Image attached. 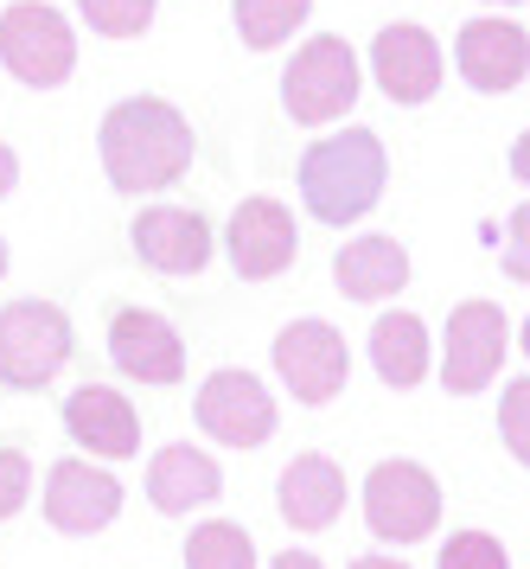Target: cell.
<instances>
[{"instance_id":"cell-1","label":"cell","mask_w":530,"mask_h":569,"mask_svg":"<svg viewBox=\"0 0 530 569\" xmlns=\"http://www.w3.org/2000/svg\"><path fill=\"white\" fill-rule=\"evenodd\" d=\"M97 154H102V180L122 199H148V192H167L192 173L199 134L167 97H122L102 116Z\"/></svg>"},{"instance_id":"cell-2","label":"cell","mask_w":530,"mask_h":569,"mask_svg":"<svg viewBox=\"0 0 530 569\" xmlns=\"http://www.w3.org/2000/svg\"><path fill=\"white\" fill-rule=\"evenodd\" d=\"M383 180H390V160L371 129L320 134L301 154V199L320 224H358L383 199Z\"/></svg>"},{"instance_id":"cell-3","label":"cell","mask_w":530,"mask_h":569,"mask_svg":"<svg viewBox=\"0 0 530 569\" xmlns=\"http://www.w3.org/2000/svg\"><path fill=\"white\" fill-rule=\"evenodd\" d=\"M77 352V333H71V313L58 301H7L0 308V385L7 390H46Z\"/></svg>"},{"instance_id":"cell-4","label":"cell","mask_w":530,"mask_h":569,"mask_svg":"<svg viewBox=\"0 0 530 569\" xmlns=\"http://www.w3.org/2000/svg\"><path fill=\"white\" fill-rule=\"evenodd\" d=\"M358 52L339 39V32H313L301 52L288 58L281 71V109L301 122V129H327L346 109L358 103Z\"/></svg>"},{"instance_id":"cell-5","label":"cell","mask_w":530,"mask_h":569,"mask_svg":"<svg viewBox=\"0 0 530 569\" xmlns=\"http://www.w3.org/2000/svg\"><path fill=\"white\" fill-rule=\"evenodd\" d=\"M0 64L26 90H58L77 71V32L46 0H13L0 13Z\"/></svg>"},{"instance_id":"cell-6","label":"cell","mask_w":530,"mask_h":569,"mask_svg":"<svg viewBox=\"0 0 530 569\" xmlns=\"http://www.w3.org/2000/svg\"><path fill=\"white\" fill-rule=\"evenodd\" d=\"M364 525L383 543H422L441 525V480L422 461H378L364 473Z\"/></svg>"},{"instance_id":"cell-7","label":"cell","mask_w":530,"mask_h":569,"mask_svg":"<svg viewBox=\"0 0 530 569\" xmlns=\"http://www.w3.org/2000/svg\"><path fill=\"white\" fill-rule=\"evenodd\" d=\"M122 480L102 461H83V455H64L51 461L46 473V525L58 538H97L122 518Z\"/></svg>"},{"instance_id":"cell-8","label":"cell","mask_w":530,"mask_h":569,"mask_svg":"<svg viewBox=\"0 0 530 569\" xmlns=\"http://www.w3.org/2000/svg\"><path fill=\"white\" fill-rule=\"evenodd\" d=\"M276 378L294 390V403H332L352 378V352L332 320H288L276 333Z\"/></svg>"},{"instance_id":"cell-9","label":"cell","mask_w":530,"mask_h":569,"mask_svg":"<svg viewBox=\"0 0 530 569\" xmlns=\"http://www.w3.org/2000/svg\"><path fill=\"white\" fill-rule=\"evenodd\" d=\"M506 346H511V327L499 301H460L448 313V339H441V385L454 397L486 390L506 365Z\"/></svg>"},{"instance_id":"cell-10","label":"cell","mask_w":530,"mask_h":569,"mask_svg":"<svg viewBox=\"0 0 530 569\" xmlns=\"http://www.w3.org/2000/svg\"><path fill=\"white\" fill-rule=\"evenodd\" d=\"M192 416H199L204 436L224 441V448H262L276 436V397H269V385L256 371H237V365L204 378Z\"/></svg>"},{"instance_id":"cell-11","label":"cell","mask_w":530,"mask_h":569,"mask_svg":"<svg viewBox=\"0 0 530 569\" xmlns=\"http://www.w3.org/2000/svg\"><path fill=\"white\" fill-rule=\"evenodd\" d=\"M224 257L243 282H276L281 269L301 257L294 211L281 206V199H243L224 224Z\"/></svg>"},{"instance_id":"cell-12","label":"cell","mask_w":530,"mask_h":569,"mask_svg":"<svg viewBox=\"0 0 530 569\" xmlns=\"http://www.w3.org/2000/svg\"><path fill=\"white\" fill-rule=\"evenodd\" d=\"M109 359L134 385H179L186 378V339L167 313L153 308H122L109 320Z\"/></svg>"},{"instance_id":"cell-13","label":"cell","mask_w":530,"mask_h":569,"mask_svg":"<svg viewBox=\"0 0 530 569\" xmlns=\"http://www.w3.org/2000/svg\"><path fill=\"white\" fill-rule=\"evenodd\" d=\"M441 71H448V58L434 46V32L416 20H397L371 39V78L390 103H429L441 90Z\"/></svg>"},{"instance_id":"cell-14","label":"cell","mask_w":530,"mask_h":569,"mask_svg":"<svg viewBox=\"0 0 530 569\" xmlns=\"http://www.w3.org/2000/svg\"><path fill=\"white\" fill-rule=\"evenodd\" d=\"M128 243H134V257L148 262L153 276H199L204 262H211V224H204V211L192 206H148L134 211V224H128Z\"/></svg>"},{"instance_id":"cell-15","label":"cell","mask_w":530,"mask_h":569,"mask_svg":"<svg viewBox=\"0 0 530 569\" xmlns=\"http://www.w3.org/2000/svg\"><path fill=\"white\" fill-rule=\"evenodd\" d=\"M460 78L486 90V97H506L530 78V32L518 20H467L454 46Z\"/></svg>"},{"instance_id":"cell-16","label":"cell","mask_w":530,"mask_h":569,"mask_svg":"<svg viewBox=\"0 0 530 569\" xmlns=\"http://www.w3.org/2000/svg\"><path fill=\"white\" fill-rule=\"evenodd\" d=\"M64 436L97 461H128L141 448V410L109 385H77L64 397Z\"/></svg>"},{"instance_id":"cell-17","label":"cell","mask_w":530,"mask_h":569,"mask_svg":"<svg viewBox=\"0 0 530 569\" xmlns=\"http://www.w3.org/2000/svg\"><path fill=\"white\" fill-rule=\"evenodd\" d=\"M224 492V467L211 461L204 448H192V441H173V448H160L148 461V506L167 518H186L199 512V506H211Z\"/></svg>"},{"instance_id":"cell-18","label":"cell","mask_w":530,"mask_h":569,"mask_svg":"<svg viewBox=\"0 0 530 569\" xmlns=\"http://www.w3.org/2000/svg\"><path fill=\"white\" fill-rule=\"evenodd\" d=\"M346 506V473L332 455H294L276 480V512L294 525V531H327Z\"/></svg>"},{"instance_id":"cell-19","label":"cell","mask_w":530,"mask_h":569,"mask_svg":"<svg viewBox=\"0 0 530 569\" xmlns=\"http://www.w3.org/2000/svg\"><path fill=\"white\" fill-rule=\"evenodd\" d=\"M332 282L346 301H390L409 282V250L397 237H358L332 257Z\"/></svg>"},{"instance_id":"cell-20","label":"cell","mask_w":530,"mask_h":569,"mask_svg":"<svg viewBox=\"0 0 530 569\" xmlns=\"http://www.w3.org/2000/svg\"><path fill=\"white\" fill-rule=\"evenodd\" d=\"M429 327H422V313H378V327H371V365H378V378L390 390H416L422 378L434 371L429 359Z\"/></svg>"},{"instance_id":"cell-21","label":"cell","mask_w":530,"mask_h":569,"mask_svg":"<svg viewBox=\"0 0 530 569\" xmlns=\"http://www.w3.org/2000/svg\"><path fill=\"white\" fill-rule=\"evenodd\" d=\"M307 13H313V0H230L237 39H243L250 52H276V46H288V39L307 27Z\"/></svg>"},{"instance_id":"cell-22","label":"cell","mask_w":530,"mask_h":569,"mask_svg":"<svg viewBox=\"0 0 530 569\" xmlns=\"http://www.w3.org/2000/svg\"><path fill=\"white\" fill-rule=\"evenodd\" d=\"M186 569H256V543L230 518H204L186 538Z\"/></svg>"},{"instance_id":"cell-23","label":"cell","mask_w":530,"mask_h":569,"mask_svg":"<svg viewBox=\"0 0 530 569\" xmlns=\"http://www.w3.org/2000/svg\"><path fill=\"white\" fill-rule=\"evenodd\" d=\"M153 7L160 0H77L83 27L102 32V39H141L153 27Z\"/></svg>"},{"instance_id":"cell-24","label":"cell","mask_w":530,"mask_h":569,"mask_svg":"<svg viewBox=\"0 0 530 569\" xmlns=\"http://www.w3.org/2000/svg\"><path fill=\"white\" fill-rule=\"evenodd\" d=\"M434 569H511V557L492 531H454V538L441 543Z\"/></svg>"},{"instance_id":"cell-25","label":"cell","mask_w":530,"mask_h":569,"mask_svg":"<svg viewBox=\"0 0 530 569\" xmlns=\"http://www.w3.org/2000/svg\"><path fill=\"white\" fill-rule=\"evenodd\" d=\"M499 436H506L511 461L530 467V378H511L499 397Z\"/></svg>"},{"instance_id":"cell-26","label":"cell","mask_w":530,"mask_h":569,"mask_svg":"<svg viewBox=\"0 0 530 569\" xmlns=\"http://www.w3.org/2000/svg\"><path fill=\"white\" fill-rule=\"evenodd\" d=\"M26 499H32V455L0 448V525H7V518H20Z\"/></svg>"},{"instance_id":"cell-27","label":"cell","mask_w":530,"mask_h":569,"mask_svg":"<svg viewBox=\"0 0 530 569\" xmlns=\"http://www.w3.org/2000/svg\"><path fill=\"white\" fill-rule=\"evenodd\" d=\"M506 276H511V282H530V206L511 211V231H506Z\"/></svg>"},{"instance_id":"cell-28","label":"cell","mask_w":530,"mask_h":569,"mask_svg":"<svg viewBox=\"0 0 530 569\" xmlns=\"http://www.w3.org/2000/svg\"><path fill=\"white\" fill-rule=\"evenodd\" d=\"M13 186H20V154L0 141V199H13Z\"/></svg>"},{"instance_id":"cell-29","label":"cell","mask_w":530,"mask_h":569,"mask_svg":"<svg viewBox=\"0 0 530 569\" xmlns=\"http://www.w3.org/2000/svg\"><path fill=\"white\" fill-rule=\"evenodd\" d=\"M511 173H518V180L530 186V129L518 134V141H511Z\"/></svg>"},{"instance_id":"cell-30","label":"cell","mask_w":530,"mask_h":569,"mask_svg":"<svg viewBox=\"0 0 530 569\" xmlns=\"http://www.w3.org/2000/svg\"><path fill=\"white\" fill-rule=\"evenodd\" d=\"M276 569H327L313 550H288V557H276Z\"/></svg>"},{"instance_id":"cell-31","label":"cell","mask_w":530,"mask_h":569,"mask_svg":"<svg viewBox=\"0 0 530 569\" xmlns=\"http://www.w3.org/2000/svg\"><path fill=\"white\" fill-rule=\"evenodd\" d=\"M352 569H409V563H403V557H358Z\"/></svg>"},{"instance_id":"cell-32","label":"cell","mask_w":530,"mask_h":569,"mask_svg":"<svg viewBox=\"0 0 530 569\" xmlns=\"http://www.w3.org/2000/svg\"><path fill=\"white\" fill-rule=\"evenodd\" d=\"M518 346H524V359H530V320H524V333H518Z\"/></svg>"},{"instance_id":"cell-33","label":"cell","mask_w":530,"mask_h":569,"mask_svg":"<svg viewBox=\"0 0 530 569\" xmlns=\"http://www.w3.org/2000/svg\"><path fill=\"white\" fill-rule=\"evenodd\" d=\"M7 262H13V257H7V237H0V276H7Z\"/></svg>"},{"instance_id":"cell-34","label":"cell","mask_w":530,"mask_h":569,"mask_svg":"<svg viewBox=\"0 0 530 569\" xmlns=\"http://www.w3.org/2000/svg\"><path fill=\"white\" fill-rule=\"evenodd\" d=\"M506 7H511V0H506Z\"/></svg>"}]
</instances>
